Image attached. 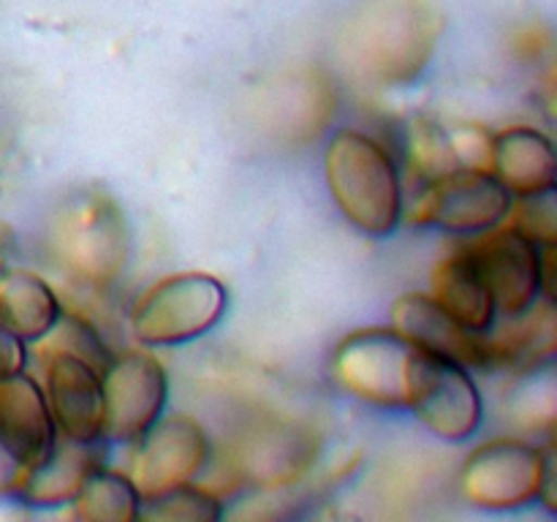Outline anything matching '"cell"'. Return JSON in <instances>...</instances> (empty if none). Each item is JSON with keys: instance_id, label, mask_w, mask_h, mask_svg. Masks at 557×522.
Instances as JSON below:
<instances>
[{"instance_id": "3", "label": "cell", "mask_w": 557, "mask_h": 522, "mask_svg": "<svg viewBox=\"0 0 557 522\" xmlns=\"http://www.w3.org/2000/svg\"><path fill=\"white\" fill-rule=\"evenodd\" d=\"M332 201L354 228L373 239L392 237L403 223V177L384 145L357 128L332 134L324 150Z\"/></svg>"}, {"instance_id": "5", "label": "cell", "mask_w": 557, "mask_h": 522, "mask_svg": "<svg viewBox=\"0 0 557 522\" xmlns=\"http://www.w3.org/2000/svg\"><path fill=\"white\" fill-rule=\"evenodd\" d=\"M555 449L522 438H493L468 455L460 468V493L484 511H517L542 498Z\"/></svg>"}, {"instance_id": "23", "label": "cell", "mask_w": 557, "mask_h": 522, "mask_svg": "<svg viewBox=\"0 0 557 522\" xmlns=\"http://www.w3.org/2000/svg\"><path fill=\"white\" fill-rule=\"evenodd\" d=\"M406 158L411 174H417L422 183H435L455 172L457 158L451 150L449 128L435 123L433 117H411L406 125Z\"/></svg>"}, {"instance_id": "2", "label": "cell", "mask_w": 557, "mask_h": 522, "mask_svg": "<svg viewBox=\"0 0 557 522\" xmlns=\"http://www.w3.org/2000/svg\"><path fill=\"white\" fill-rule=\"evenodd\" d=\"M47 253L74 283L107 288L131 259L125 210L101 185H79L58 199L47 217Z\"/></svg>"}, {"instance_id": "19", "label": "cell", "mask_w": 557, "mask_h": 522, "mask_svg": "<svg viewBox=\"0 0 557 522\" xmlns=\"http://www.w3.org/2000/svg\"><path fill=\"white\" fill-rule=\"evenodd\" d=\"M428 294L471 332H487L498 321L487 283L457 245L433 266Z\"/></svg>"}, {"instance_id": "8", "label": "cell", "mask_w": 557, "mask_h": 522, "mask_svg": "<svg viewBox=\"0 0 557 522\" xmlns=\"http://www.w3.org/2000/svg\"><path fill=\"white\" fill-rule=\"evenodd\" d=\"M413 348L417 346L392 326H364L348 332L332 351V378L346 395L368 406L406 411Z\"/></svg>"}, {"instance_id": "29", "label": "cell", "mask_w": 557, "mask_h": 522, "mask_svg": "<svg viewBox=\"0 0 557 522\" xmlns=\"http://www.w3.org/2000/svg\"><path fill=\"white\" fill-rule=\"evenodd\" d=\"M27 346L25 340L14 337L11 332L0 330V381L11 378L16 373H25Z\"/></svg>"}, {"instance_id": "7", "label": "cell", "mask_w": 557, "mask_h": 522, "mask_svg": "<svg viewBox=\"0 0 557 522\" xmlns=\"http://www.w3.org/2000/svg\"><path fill=\"white\" fill-rule=\"evenodd\" d=\"M457 248L476 264L479 275L493 294L498 315H517L528 310L553 281L549 266L555 248H547L544 253L533 239L506 221L487 232L462 237Z\"/></svg>"}, {"instance_id": "24", "label": "cell", "mask_w": 557, "mask_h": 522, "mask_svg": "<svg viewBox=\"0 0 557 522\" xmlns=\"http://www.w3.org/2000/svg\"><path fill=\"white\" fill-rule=\"evenodd\" d=\"M223 517V506L210 489L190 484L163 489V493L141 498L139 520L150 522H215Z\"/></svg>"}, {"instance_id": "6", "label": "cell", "mask_w": 557, "mask_h": 522, "mask_svg": "<svg viewBox=\"0 0 557 522\" xmlns=\"http://www.w3.org/2000/svg\"><path fill=\"white\" fill-rule=\"evenodd\" d=\"M406 411L446 444L473 438L484 422V400L471 370L424 348H413Z\"/></svg>"}, {"instance_id": "18", "label": "cell", "mask_w": 557, "mask_h": 522, "mask_svg": "<svg viewBox=\"0 0 557 522\" xmlns=\"http://www.w3.org/2000/svg\"><path fill=\"white\" fill-rule=\"evenodd\" d=\"M490 174L509 190L511 199L549 194L557 185L553 139L533 125H511L498 130L493 139Z\"/></svg>"}, {"instance_id": "9", "label": "cell", "mask_w": 557, "mask_h": 522, "mask_svg": "<svg viewBox=\"0 0 557 522\" xmlns=\"http://www.w3.org/2000/svg\"><path fill=\"white\" fill-rule=\"evenodd\" d=\"M103 438L112 444H136L169 402V373L156 353L134 348L112 357L101 373Z\"/></svg>"}, {"instance_id": "11", "label": "cell", "mask_w": 557, "mask_h": 522, "mask_svg": "<svg viewBox=\"0 0 557 522\" xmlns=\"http://www.w3.org/2000/svg\"><path fill=\"white\" fill-rule=\"evenodd\" d=\"M136 446L131 478L141 498L196 482L212 460L205 424L188 413H163Z\"/></svg>"}, {"instance_id": "26", "label": "cell", "mask_w": 557, "mask_h": 522, "mask_svg": "<svg viewBox=\"0 0 557 522\" xmlns=\"http://www.w3.org/2000/svg\"><path fill=\"white\" fill-rule=\"evenodd\" d=\"M36 348H38V357H44V353H54V351L74 353V357H79L82 362L96 368L98 373H103L107 364L112 362V351H109L107 343H103L101 332H98L90 321H85L76 313H60L58 324H54L41 340H36Z\"/></svg>"}, {"instance_id": "27", "label": "cell", "mask_w": 557, "mask_h": 522, "mask_svg": "<svg viewBox=\"0 0 557 522\" xmlns=\"http://www.w3.org/2000/svg\"><path fill=\"white\" fill-rule=\"evenodd\" d=\"M506 221L520 228L528 239L539 248H555L557 243V207L555 190L539 196H525V199H511V210Z\"/></svg>"}, {"instance_id": "12", "label": "cell", "mask_w": 557, "mask_h": 522, "mask_svg": "<svg viewBox=\"0 0 557 522\" xmlns=\"http://www.w3.org/2000/svg\"><path fill=\"white\" fill-rule=\"evenodd\" d=\"M319 451L321 440L310 427L288 419H264L239 435L234 468L248 482L277 489L299 482L313 468Z\"/></svg>"}, {"instance_id": "25", "label": "cell", "mask_w": 557, "mask_h": 522, "mask_svg": "<svg viewBox=\"0 0 557 522\" xmlns=\"http://www.w3.org/2000/svg\"><path fill=\"white\" fill-rule=\"evenodd\" d=\"M522 386L520 391H515L506 406L511 424L522 430H539V433L553 435L555 430V373L553 364L547 368H539L533 373L520 375Z\"/></svg>"}, {"instance_id": "30", "label": "cell", "mask_w": 557, "mask_h": 522, "mask_svg": "<svg viewBox=\"0 0 557 522\" xmlns=\"http://www.w3.org/2000/svg\"><path fill=\"white\" fill-rule=\"evenodd\" d=\"M5 270H9V264H5V250H3V245H0V275H3Z\"/></svg>"}, {"instance_id": "15", "label": "cell", "mask_w": 557, "mask_h": 522, "mask_svg": "<svg viewBox=\"0 0 557 522\" xmlns=\"http://www.w3.org/2000/svg\"><path fill=\"white\" fill-rule=\"evenodd\" d=\"M107 457V440H71L58 433L52 451L36 468H16L11 476L9 493L22 504L38 506V509H54L76 498L82 484L87 482L96 468L103 465Z\"/></svg>"}, {"instance_id": "4", "label": "cell", "mask_w": 557, "mask_h": 522, "mask_svg": "<svg viewBox=\"0 0 557 522\" xmlns=\"http://www.w3.org/2000/svg\"><path fill=\"white\" fill-rule=\"evenodd\" d=\"M228 310V288L210 272H174L152 283L131 310L141 346L172 348L210 335Z\"/></svg>"}, {"instance_id": "20", "label": "cell", "mask_w": 557, "mask_h": 522, "mask_svg": "<svg viewBox=\"0 0 557 522\" xmlns=\"http://www.w3.org/2000/svg\"><path fill=\"white\" fill-rule=\"evenodd\" d=\"M60 313V297L36 272L5 270L0 275V330L36 343L58 324Z\"/></svg>"}, {"instance_id": "28", "label": "cell", "mask_w": 557, "mask_h": 522, "mask_svg": "<svg viewBox=\"0 0 557 522\" xmlns=\"http://www.w3.org/2000/svg\"><path fill=\"white\" fill-rule=\"evenodd\" d=\"M493 139L495 134L479 123H460L449 128L451 150H455L457 166L473 169V172H490L493 169Z\"/></svg>"}, {"instance_id": "14", "label": "cell", "mask_w": 557, "mask_h": 522, "mask_svg": "<svg viewBox=\"0 0 557 522\" xmlns=\"http://www.w3.org/2000/svg\"><path fill=\"white\" fill-rule=\"evenodd\" d=\"M58 440L41 384L25 373L0 381V449L16 468H36Z\"/></svg>"}, {"instance_id": "16", "label": "cell", "mask_w": 557, "mask_h": 522, "mask_svg": "<svg viewBox=\"0 0 557 522\" xmlns=\"http://www.w3.org/2000/svg\"><path fill=\"white\" fill-rule=\"evenodd\" d=\"M484 332V368L525 375L547 368L557 348V315L553 297H539L528 310L517 315H498Z\"/></svg>"}, {"instance_id": "1", "label": "cell", "mask_w": 557, "mask_h": 522, "mask_svg": "<svg viewBox=\"0 0 557 522\" xmlns=\"http://www.w3.org/2000/svg\"><path fill=\"white\" fill-rule=\"evenodd\" d=\"M441 33L433 0H364L343 27L341 54L364 79L403 87L428 69Z\"/></svg>"}, {"instance_id": "10", "label": "cell", "mask_w": 557, "mask_h": 522, "mask_svg": "<svg viewBox=\"0 0 557 522\" xmlns=\"http://www.w3.org/2000/svg\"><path fill=\"white\" fill-rule=\"evenodd\" d=\"M511 194L490 172L455 169L435 183H424L411 217L419 226H435L451 237H471L506 221Z\"/></svg>"}, {"instance_id": "22", "label": "cell", "mask_w": 557, "mask_h": 522, "mask_svg": "<svg viewBox=\"0 0 557 522\" xmlns=\"http://www.w3.org/2000/svg\"><path fill=\"white\" fill-rule=\"evenodd\" d=\"M141 495L125 473L96 468L71 500L76 520L85 522H134L139 520Z\"/></svg>"}, {"instance_id": "17", "label": "cell", "mask_w": 557, "mask_h": 522, "mask_svg": "<svg viewBox=\"0 0 557 522\" xmlns=\"http://www.w3.org/2000/svg\"><path fill=\"white\" fill-rule=\"evenodd\" d=\"M389 326L417 348L455 359L468 370L484 368V332L466 330L430 294H400L389 308Z\"/></svg>"}, {"instance_id": "13", "label": "cell", "mask_w": 557, "mask_h": 522, "mask_svg": "<svg viewBox=\"0 0 557 522\" xmlns=\"http://www.w3.org/2000/svg\"><path fill=\"white\" fill-rule=\"evenodd\" d=\"M44 397L52 411L54 427L71 440L103 438V389L101 373L65 351L44 353Z\"/></svg>"}, {"instance_id": "21", "label": "cell", "mask_w": 557, "mask_h": 522, "mask_svg": "<svg viewBox=\"0 0 557 522\" xmlns=\"http://www.w3.org/2000/svg\"><path fill=\"white\" fill-rule=\"evenodd\" d=\"M335 103V90L321 71H299L297 76H288L281 87H275V98L267 103V109H272L275 125H281V130H275L277 136L308 141L330 125Z\"/></svg>"}]
</instances>
